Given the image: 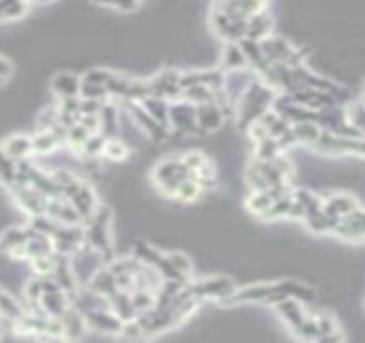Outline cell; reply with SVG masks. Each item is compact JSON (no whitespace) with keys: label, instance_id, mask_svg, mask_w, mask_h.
<instances>
[{"label":"cell","instance_id":"31","mask_svg":"<svg viewBox=\"0 0 365 343\" xmlns=\"http://www.w3.org/2000/svg\"><path fill=\"white\" fill-rule=\"evenodd\" d=\"M24 307L5 290H0V318L9 320V322H18L24 316Z\"/></svg>","mask_w":365,"mask_h":343},{"label":"cell","instance_id":"46","mask_svg":"<svg viewBox=\"0 0 365 343\" xmlns=\"http://www.w3.org/2000/svg\"><path fill=\"white\" fill-rule=\"evenodd\" d=\"M15 182V161H11L0 148V184L11 187Z\"/></svg>","mask_w":365,"mask_h":343},{"label":"cell","instance_id":"34","mask_svg":"<svg viewBox=\"0 0 365 343\" xmlns=\"http://www.w3.org/2000/svg\"><path fill=\"white\" fill-rule=\"evenodd\" d=\"M28 13V0H0V22L20 20Z\"/></svg>","mask_w":365,"mask_h":343},{"label":"cell","instance_id":"10","mask_svg":"<svg viewBox=\"0 0 365 343\" xmlns=\"http://www.w3.org/2000/svg\"><path fill=\"white\" fill-rule=\"evenodd\" d=\"M224 112L219 107L215 101H208V103H198L196 105V123H198V135H204V133H213L217 129L224 127Z\"/></svg>","mask_w":365,"mask_h":343},{"label":"cell","instance_id":"11","mask_svg":"<svg viewBox=\"0 0 365 343\" xmlns=\"http://www.w3.org/2000/svg\"><path fill=\"white\" fill-rule=\"evenodd\" d=\"M149 90L153 97L166 99V101H176L180 99V86H178V73L174 69H166L157 73L153 80H149Z\"/></svg>","mask_w":365,"mask_h":343},{"label":"cell","instance_id":"5","mask_svg":"<svg viewBox=\"0 0 365 343\" xmlns=\"http://www.w3.org/2000/svg\"><path fill=\"white\" fill-rule=\"evenodd\" d=\"M9 191L15 200V204L28 215V217H34V215H46V208H48V196H44L39 189H34L32 184L28 182H13L9 187Z\"/></svg>","mask_w":365,"mask_h":343},{"label":"cell","instance_id":"45","mask_svg":"<svg viewBox=\"0 0 365 343\" xmlns=\"http://www.w3.org/2000/svg\"><path fill=\"white\" fill-rule=\"evenodd\" d=\"M105 140H107V135H101L99 131L93 133V135L84 142V146H82V150H80V155H84V157H88V159L99 157V155H101V150H103Z\"/></svg>","mask_w":365,"mask_h":343},{"label":"cell","instance_id":"26","mask_svg":"<svg viewBox=\"0 0 365 343\" xmlns=\"http://www.w3.org/2000/svg\"><path fill=\"white\" fill-rule=\"evenodd\" d=\"M224 73H230V71H243V69H249L247 65V58L241 50L239 43H226L224 48V54H222V65H219Z\"/></svg>","mask_w":365,"mask_h":343},{"label":"cell","instance_id":"36","mask_svg":"<svg viewBox=\"0 0 365 343\" xmlns=\"http://www.w3.org/2000/svg\"><path fill=\"white\" fill-rule=\"evenodd\" d=\"M129 296H131V302H133V309L138 314L149 311V309H153L155 304H157V292H153V290L135 288V290L129 292Z\"/></svg>","mask_w":365,"mask_h":343},{"label":"cell","instance_id":"52","mask_svg":"<svg viewBox=\"0 0 365 343\" xmlns=\"http://www.w3.org/2000/svg\"><path fill=\"white\" fill-rule=\"evenodd\" d=\"M3 82H5V80H0V86H3Z\"/></svg>","mask_w":365,"mask_h":343},{"label":"cell","instance_id":"8","mask_svg":"<svg viewBox=\"0 0 365 343\" xmlns=\"http://www.w3.org/2000/svg\"><path fill=\"white\" fill-rule=\"evenodd\" d=\"M127 109H129V114H131V123H133L146 137H151V140H155V142H166V140L170 137V129L164 127V125H159L155 119H151L140 103H127Z\"/></svg>","mask_w":365,"mask_h":343},{"label":"cell","instance_id":"9","mask_svg":"<svg viewBox=\"0 0 365 343\" xmlns=\"http://www.w3.org/2000/svg\"><path fill=\"white\" fill-rule=\"evenodd\" d=\"M54 251L62 255H73L84 245V230L82 225H58L56 234L52 236Z\"/></svg>","mask_w":365,"mask_h":343},{"label":"cell","instance_id":"42","mask_svg":"<svg viewBox=\"0 0 365 343\" xmlns=\"http://www.w3.org/2000/svg\"><path fill=\"white\" fill-rule=\"evenodd\" d=\"M292 196H295V200L301 202V206H303V210H305V217L312 215V213L322 210V200H320L316 194L307 191V189H295V191H292ZM305 217H303V219H305Z\"/></svg>","mask_w":365,"mask_h":343},{"label":"cell","instance_id":"20","mask_svg":"<svg viewBox=\"0 0 365 343\" xmlns=\"http://www.w3.org/2000/svg\"><path fill=\"white\" fill-rule=\"evenodd\" d=\"M107 302H109V309L114 311V316L121 320V322H129V320H135L138 311L133 309V302H131V296L129 292H123V290H117L114 294L107 296Z\"/></svg>","mask_w":365,"mask_h":343},{"label":"cell","instance_id":"15","mask_svg":"<svg viewBox=\"0 0 365 343\" xmlns=\"http://www.w3.org/2000/svg\"><path fill=\"white\" fill-rule=\"evenodd\" d=\"M67 200L71 202L73 208L78 210V215L82 217V221H86L95 213V208H97V194H95V189L86 180H80L78 189Z\"/></svg>","mask_w":365,"mask_h":343},{"label":"cell","instance_id":"14","mask_svg":"<svg viewBox=\"0 0 365 343\" xmlns=\"http://www.w3.org/2000/svg\"><path fill=\"white\" fill-rule=\"evenodd\" d=\"M84 318H86V324H88L93 330L101 332V335H112V337H119L121 326H123V322L114 316V311L109 309V307H107V309L86 311Z\"/></svg>","mask_w":365,"mask_h":343},{"label":"cell","instance_id":"47","mask_svg":"<svg viewBox=\"0 0 365 343\" xmlns=\"http://www.w3.org/2000/svg\"><path fill=\"white\" fill-rule=\"evenodd\" d=\"M107 88L101 84H93V82H82L80 80V99H95V101H105Z\"/></svg>","mask_w":365,"mask_h":343},{"label":"cell","instance_id":"35","mask_svg":"<svg viewBox=\"0 0 365 343\" xmlns=\"http://www.w3.org/2000/svg\"><path fill=\"white\" fill-rule=\"evenodd\" d=\"M253 146H255L253 148V159H258V161H273L275 157H279L284 152L275 137H267L263 142H255Z\"/></svg>","mask_w":365,"mask_h":343},{"label":"cell","instance_id":"12","mask_svg":"<svg viewBox=\"0 0 365 343\" xmlns=\"http://www.w3.org/2000/svg\"><path fill=\"white\" fill-rule=\"evenodd\" d=\"M336 236H340L342 241H365V210L357 208L350 215L342 217L333 230Z\"/></svg>","mask_w":365,"mask_h":343},{"label":"cell","instance_id":"1","mask_svg":"<svg viewBox=\"0 0 365 343\" xmlns=\"http://www.w3.org/2000/svg\"><path fill=\"white\" fill-rule=\"evenodd\" d=\"M275 95L277 93L271 86H267L260 78H253L251 84L245 88V93L234 103V116L239 125L247 129L253 121H258L267 109H271Z\"/></svg>","mask_w":365,"mask_h":343},{"label":"cell","instance_id":"2","mask_svg":"<svg viewBox=\"0 0 365 343\" xmlns=\"http://www.w3.org/2000/svg\"><path fill=\"white\" fill-rule=\"evenodd\" d=\"M185 290L194 296V298H198V300H206V298H211V300H219V302H224L234 290H237V285H234V281L232 279H228V277H206V279H198V281H187L185 283Z\"/></svg>","mask_w":365,"mask_h":343},{"label":"cell","instance_id":"24","mask_svg":"<svg viewBox=\"0 0 365 343\" xmlns=\"http://www.w3.org/2000/svg\"><path fill=\"white\" fill-rule=\"evenodd\" d=\"M60 140L58 135L52 131V129H39L34 135H30V150L34 152V155H50V152H54L58 148Z\"/></svg>","mask_w":365,"mask_h":343},{"label":"cell","instance_id":"40","mask_svg":"<svg viewBox=\"0 0 365 343\" xmlns=\"http://www.w3.org/2000/svg\"><path fill=\"white\" fill-rule=\"evenodd\" d=\"M168 262L172 269L180 275V277H185V279H192V273H194V264H192V257H187L182 251H170L166 253Z\"/></svg>","mask_w":365,"mask_h":343},{"label":"cell","instance_id":"27","mask_svg":"<svg viewBox=\"0 0 365 343\" xmlns=\"http://www.w3.org/2000/svg\"><path fill=\"white\" fill-rule=\"evenodd\" d=\"M303 221L307 225V230L314 232V234H333V230H336V225H338L340 219L333 217V215H328V213H324V210H318V213L307 215Z\"/></svg>","mask_w":365,"mask_h":343},{"label":"cell","instance_id":"28","mask_svg":"<svg viewBox=\"0 0 365 343\" xmlns=\"http://www.w3.org/2000/svg\"><path fill=\"white\" fill-rule=\"evenodd\" d=\"M239 46H241V50H243V54H245V58H247L249 69H251L255 75L263 73V71H265V67H267L269 62H267V58H265V54H263V50H260V41L241 39V41H239Z\"/></svg>","mask_w":365,"mask_h":343},{"label":"cell","instance_id":"25","mask_svg":"<svg viewBox=\"0 0 365 343\" xmlns=\"http://www.w3.org/2000/svg\"><path fill=\"white\" fill-rule=\"evenodd\" d=\"M52 88H54V95L60 99L80 97V78L73 73H58L52 80Z\"/></svg>","mask_w":365,"mask_h":343},{"label":"cell","instance_id":"7","mask_svg":"<svg viewBox=\"0 0 365 343\" xmlns=\"http://www.w3.org/2000/svg\"><path fill=\"white\" fill-rule=\"evenodd\" d=\"M245 26L247 20L241 18H230L224 11H211V28L215 30V34L219 39H224L226 43H239L245 36Z\"/></svg>","mask_w":365,"mask_h":343},{"label":"cell","instance_id":"48","mask_svg":"<svg viewBox=\"0 0 365 343\" xmlns=\"http://www.w3.org/2000/svg\"><path fill=\"white\" fill-rule=\"evenodd\" d=\"M93 3L109 7V9H117V11H123V13H131V11L138 9V0H93Z\"/></svg>","mask_w":365,"mask_h":343},{"label":"cell","instance_id":"50","mask_svg":"<svg viewBox=\"0 0 365 343\" xmlns=\"http://www.w3.org/2000/svg\"><path fill=\"white\" fill-rule=\"evenodd\" d=\"M11 73H13V65L7 58L0 56V80H7Z\"/></svg>","mask_w":365,"mask_h":343},{"label":"cell","instance_id":"38","mask_svg":"<svg viewBox=\"0 0 365 343\" xmlns=\"http://www.w3.org/2000/svg\"><path fill=\"white\" fill-rule=\"evenodd\" d=\"M273 200H275V198L267 191V189H265V191H251L249 198H247V202H245V206H247L249 213L263 217V215L267 213V208L273 204Z\"/></svg>","mask_w":365,"mask_h":343},{"label":"cell","instance_id":"3","mask_svg":"<svg viewBox=\"0 0 365 343\" xmlns=\"http://www.w3.org/2000/svg\"><path fill=\"white\" fill-rule=\"evenodd\" d=\"M260 50L267 58V62H284V65H303V58H305V52L303 50H297L292 48L284 36H275V34H269L260 41Z\"/></svg>","mask_w":365,"mask_h":343},{"label":"cell","instance_id":"23","mask_svg":"<svg viewBox=\"0 0 365 343\" xmlns=\"http://www.w3.org/2000/svg\"><path fill=\"white\" fill-rule=\"evenodd\" d=\"M3 152L11 159V161H22V159H28V155H32L30 150V135H11L9 140L3 142Z\"/></svg>","mask_w":365,"mask_h":343},{"label":"cell","instance_id":"21","mask_svg":"<svg viewBox=\"0 0 365 343\" xmlns=\"http://www.w3.org/2000/svg\"><path fill=\"white\" fill-rule=\"evenodd\" d=\"M86 285H88L91 290L103 294V296H109V294H114V292L119 290V288H117V281H114V273L109 271L107 264L99 266V269L93 273V277L88 279Z\"/></svg>","mask_w":365,"mask_h":343},{"label":"cell","instance_id":"29","mask_svg":"<svg viewBox=\"0 0 365 343\" xmlns=\"http://www.w3.org/2000/svg\"><path fill=\"white\" fill-rule=\"evenodd\" d=\"M140 105L146 109V114H149L151 119H155L159 125H164V127L170 129V125H168V109H170V101L149 95V97H144V99L140 101Z\"/></svg>","mask_w":365,"mask_h":343},{"label":"cell","instance_id":"41","mask_svg":"<svg viewBox=\"0 0 365 343\" xmlns=\"http://www.w3.org/2000/svg\"><path fill=\"white\" fill-rule=\"evenodd\" d=\"M202 196V187L194 180V178H185V180H180L178 187H176V200L180 202H196L198 198Z\"/></svg>","mask_w":365,"mask_h":343},{"label":"cell","instance_id":"13","mask_svg":"<svg viewBox=\"0 0 365 343\" xmlns=\"http://www.w3.org/2000/svg\"><path fill=\"white\" fill-rule=\"evenodd\" d=\"M30 236V227H7L0 236V251H5L13 260H26V241Z\"/></svg>","mask_w":365,"mask_h":343},{"label":"cell","instance_id":"19","mask_svg":"<svg viewBox=\"0 0 365 343\" xmlns=\"http://www.w3.org/2000/svg\"><path fill=\"white\" fill-rule=\"evenodd\" d=\"M273 28V20L269 15V11H258L247 18V26H245V36L243 39H251V41H263L265 36L271 34Z\"/></svg>","mask_w":365,"mask_h":343},{"label":"cell","instance_id":"32","mask_svg":"<svg viewBox=\"0 0 365 343\" xmlns=\"http://www.w3.org/2000/svg\"><path fill=\"white\" fill-rule=\"evenodd\" d=\"M292 133H295L297 144H310L314 146L320 135H322V127L316 123H295L292 125Z\"/></svg>","mask_w":365,"mask_h":343},{"label":"cell","instance_id":"37","mask_svg":"<svg viewBox=\"0 0 365 343\" xmlns=\"http://www.w3.org/2000/svg\"><path fill=\"white\" fill-rule=\"evenodd\" d=\"M101 157L109 159V161H125L129 157V146L123 140L117 137H107L101 150Z\"/></svg>","mask_w":365,"mask_h":343},{"label":"cell","instance_id":"30","mask_svg":"<svg viewBox=\"0 0 365 343\" xmlns=\"http://www.w3.org/2000/svg\"><path fill=\"white\" fill-rule=\"evenodd\" d=\"M26 260L30 257H36V255H46V253H54V243H52V236L48 234H39L30 230V236L26 241Z\"/></svg>","mask_w":365,"mask_h":343},{"label":"cell","instance_id":"22","mask_svg":"<svg viewBox=\"0 0 365 343\" xmlns=\"http://www.w3.org/2000/svg\"><path fill=\"white\" fill-rule=\"evenodd\" d=\"M357 208H359V202H357L354 198L346 196V194L331 196V198H326V200L322 202V210L328 213V215H333V217H338V219L350 215V213L357 210Z\"/></svg>","mask_w":365,"mask_h":343},{"label":"cell","instance_id":"6","mask_svg":"<svg viewBox=\"0 0 365 343\" xmlns=\"http://www.w3.org/2000/svg\"><path fill=\"white\" fill-rule=\"evenodd\" d=\"M71 304V296L52 279L44 277V292L39 296V307L48 318H60Z\"/></svg>","mask_w":365,"mask_h":343},{"label":"cell","instance_id":"39","mask_svg":"<svg viewBox=\"0 0 365 343\" xmlns=\"http://www.w3.org/2000/svg\"><path fill=\"white\" fill-rule=\"evenodd\" d=\"M30 269L36 277H52L54 266H56V251L54 253H46V255H36L30 257Z\"/></svg>","mask_w":365,"mask_h":343},{"label":"cell","instance_id":"4","mask_svg":"<svg viewBox=\"0 0 365 343\" xmlns=\"http://www.w3.org/2000/svg\"><path fill=\"white\" fill-rule=\"evenodd\" d=\"M168 125H170V131H176L180 135H198L196 105L185 99H176L174 103H170Z\"/></svg>","mask_w":365,"mask_h":343},{"label":"cell","instance_id":"51","mask_svg":"<svg viewBox=\"0 0 365 343\" xmlns=\"http://www.w3.org/2000/svg\"><path fill=\"white\" fill-rule=\"evenodd\" d=\"M3 335H5V330H3V318H0V339H3Z\"/></svg>","mask_w":365,"mask_h":343},{"label":"cell","instance_id":"44","mask_svg":"<svg viewBox=\"0 0 365 343\" xmlns=\"http://www.w3.org/2000/svg\"><path fill=\"white\" fill-rule=\"evenodd\" d=\"M344 112H346V121H348L361 135H365V103H363V101L350 103Z\"/></svg>","mask_w":365,"mask_h":343},{"label":"cell","instance_id":"16","mask_svg":"<svg viewBox=\"0 0 365 343\" xmlns=\"http://www.w3.org/2000/svg\"><path fill=\"white\" fill-rule=\"evenodd\" d=\"M58 320H60V326H62V339L78 341L86 335V328H88L86 318L78 307H73V304H69L67 311Z\"/></svg>","mask_w":365,"mask_h":343},{"label":"cell","instance_id":"17","mask_svg":"<svg viewBox=\"0 0 365 343\" xmlns=\"http://www.w3.org/2000/svg\"><path fill=\"white\" fill-rule=\"evenodd\" d=\"M275 307H277V314L281 316V320L288 324V328L292 332H297L303 322L307 320V311L303 309V302L297 300V298H284L279 302H275Z\"/></svg>","mask_w":365,"mask_h":343},{"label":"cell","instance_id":"33","mask_svg":"<svg viewBox=\"0 0 365 343\" xmlns=\"http://www.w3.org/2000/svg\"><path fill=\"white\" fill-rule=\"evenodd\" d=\"M258 121L267 127L271 137H279L281 133H286L290 129V123L281 116V114H277L275 109H267Z\"/></svg>","mask_w":365,"mask_h":343},{"label":"cell","instance_id":"43","mask_svg":"<svg viewBox=\"0 0 365 343\" xmlns=\"http://www.w3.org/2000/svg\"><path fill=\"white\" fill-rule=\"evenodd\" d=\"M93 133H88L80 123H76V125H71L69 129H67V135H65V144L67 146H71L73 150L78 152L80 155V150H82V146H84V142L91 137Z\"/></svg>","mask_w":365,"mask_h":343},{"label":"cell","instance_id":"53","mask_svg":"<svg viewBox=\"0 0 365 343\" xmlns=\"http://www.w3.org/2000/svg\"><path fill=\"white\" fill-rule=\"evenodd\" d=\"M361 101H363V103H365V97H363V99H361Z\"/></svg>","mask_w":365,"mask_h":343},{"label":"cell","instance_id":"49","mask_svg":"<svg viewBox=\"0 0 365 343\" xmlns=\"http://www.w3.org/2000/svg\"><path fill=\"white\" fill-rule=\"evenodd\" d=\"M109 78H112V71H107V69H91L84 78H80L82 82H93V84H101L105 86L109 82Z\"/></svg>","mask_w":365,"mask_h":343},{"label":"cell","instance_id":"18","mask_svg":"<svg viewBox=\"0 0 365 343\" xmlns=\"http://www.w3.org/2000/svg\"><path fill=\"white\" fill-rule=\"evenodd\" d=\"M46 215L52 217L54 221L62 223V225H82V217L78 215V210L71 206L69 200H65L62 196L60 198H50L48 200V208H46Z\"/></svg>","mask_w":365,"mask_h":343}]
</instances>
